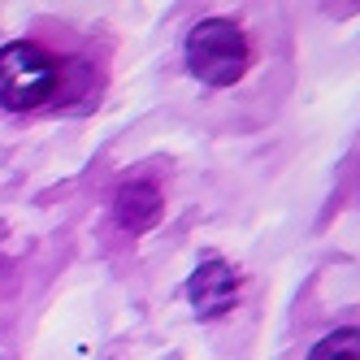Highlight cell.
<instances>
[{
	"label": "cell",
	"instance_id": "1",
	"mask_svg": "<svg viewBox=\"0 0 360 360\" xmlns=\"http://www.w3.org/2000/svg\"><path fill=\"white\" fill-rule=\"evenodd\" d=\"M61 87V65L53 53H44L39 44L13 39L0 48V109L27 113L39 109L57 96Z\"/></svg>",
	"mask_w": 360,
	"mask_h": 360
},
{
	"label": "cell",
	"instance_id": "2",
	"mask_svg": "<svg viewBox=\"0 0 360 360\" xmlns=\"http://www.w3.org/2000/svg\"><path fill=\"white\" fill-rule=\"evenodd\" d=\"M248 39L235 22L226 18H204L200 27H191L187 35V65L200 83L209 87H230L243 79L248 70Z\"/></svg>",
	"mask_w": 360,
	"mask_h": 360
},
{
	"label": "cell",
	"instance_id": "3",
	"mask_svg": "<svg viewBox=\"0 0 360 360\" xmlns=\"http://www.w3.org/2000/svg\"><path fill=\"white\" fill-rule=\"evenodd\" d=\"M187 295H191V308L200 317H221L235 308V295H239V278L226 261H204L191 278H187Z\"/></svg>",
	"mask_w": 360,
	"mask_h": 360
},
{
	"label": "cell",
	"instance_id": "4",
	"mask_svg": "<svg viewBox=\"0 0 360 360\" xmlns=\"http://www.w3.org/2000/svg\"><path fill=\"white\" fill-rule=\"evenodd\" d=\"M113 209H117V221L131 230V235H139V230H152L161 217V191L152 187V183H126L113 200Z\"/></svg>",
	"mask_w": 360,
	"mask_h": 360
},
{
	"label": "cell",
	"instance_id": "5",
	"mask_svg": "<svg viewBox=\"0 0 360 360\" xmlns=\"http://www.w3.org/2000/svg\"><path fill=\"white\" fill-rule=\"evenodd\" d=\"M308 360H360V330H356V326L330 330L326 339L308 352Z\"/></svg>",
	"mask_w": 360,
	"mask_h": 360
},
{
	"label": "cell",
	"instance_id": "6",
	"mask_svg": "<svg viewBox=\"0 0 360 360\" xmlns=\"http://www.w3.org/2000/svg\"><path fill=\"white\" fill-rule=\"evenodd\" d=\"M0 278H9V265H5V261H0Z\"/></svg>",
	"mask_w": 360,
	"mask_h": 360
}]
</instances>
